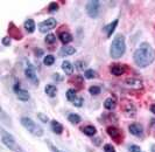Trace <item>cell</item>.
I'll return each instance as SVG.
<instances>
[{"instance_id":"1","label":"cell","mask_w":155,"mask_h":152,"mask_svg":"<svg viewBox=\"0 0 155 152\" xmlns=\"http://www.w3.org/2000/svg\"><path fill=\"white\" fill-rule=\"evenodd\" d=\"M133 60L134 63L140 67V68H146L149 64L153 63L155 60V50L152 46L143 42L135 49V52L133 54Z\"/></svg>"},{"instance_id":"2","label":"cell","mask_w":155,"mask_h":152,"mask_svg":"<svg viewBox=\"0 0 155 152\" xmlns=\"http://www.w3.org/2000/svg\"><path fill=\"white\" fill-rule=\"evenodd\" d=\"M126 50V43H125V36L123 34H118L113 39L111 47H110V55L112 59H120L125 54Z\"/></svg>"},{"instance_id":"3","label":"cell","mask_w":155,"mask_h":152,"mask_svg":"<svg viewBox=\"0 0 155 152\" xmlns=\"http://www.w3.org/2000/svg\"><path fill=\"white\" fill-rule=\"evenodd\" d=\"M0 132H1V142L4 143L5 146H7L9 150H12L14 152H25L22 147L15 142L14 137L12 135H9L7 131H5V129L1 128Z\"/></svg>"},{"instance_id":"4","label":"cell","mask_w":155,"mask_h":152,"mask_svg":"<svg viewBox=\"0 0 155 152\" xmlns=\"http://www.w3.org/2000/svg\"><path fill=\"white\" fill-rule=\"evenodd\" d=\"M21 124L23 125V128L26 130H28L33 136H43V129L40 126L39 124H36L31 118H29V117H22L21 118Z\"/></svg>"},{"instance_id":"5","label":"cell","mask_w":155,"mask_h":152,"mask_svg":"<svg viewBox=\"0 0 155 152\" xmlns=\"http://www.w3.org/2000/svg\"><path fill=\"white\" fill-rule=\"evenodd\" d=\"M99 8H101V1H98V0L87 1L85 6L86 13L90 18H97L99 14Z\"/></svg>"},{"instance_id":"6","label":"cell","mask_w":155,"mask_h":152,"mask_svg":"<svg viewBox=\"0 0 155 152\" xmlns=\"http://www.w3.org/2000/svg\"><path fill=\"white\" fill-rule=\"evenodd\" d=\"M56 27V20L54 18H49L39 25V29L41 33H46L47 30H50Z\"/></svg>"},{"instance_id":"7","label":"cell","mask_w":155,"mask_h":152,"mask_svg":"<svg viewBox=\"0 0 155 152\" xmlns=\"http://www.w3.org/2000/svg\"><path fill=\"white\" fill-rule=\"evenodd\" d=\"M25 75L26 77L31 81V83L34 84H39V78L36 76V73H35V68L31 66V64H28L26 69H25Z\"/></svg>"},{"instance_id":"8","label":"cell","mask_w":155,"mask_h":152,"mask_svg":"<svg viewBox=\"0 0 155 152\" xmlns=\"http://www.w3.org/2000/svg\"><path fill=\"white\" fill-rule=\"evenodd\" d=\"M14 91H15L16 94V97L20 99V101H23V102H27L28 99L31 98V95H29V92L27 90H23L20 88V85L19 83H16L14 85Z\"/></svg>"},{"instance_id":"9","label":"cell","mask_w":155,"mask_h":152,"mask_svg":"<svg viewBox=\"0 0 155 152\" xmlns=\"http://www.w3.org/2000/svg\"><path fill=\"white\" fill-rule=\"evenodd\" d=\"M106 131H107L109 136L111 137L114 142H117V143H120V142H121L123 136H121V132H120V130L119 129H117V128H114V126H109V128L106 129Z\"/></svg>"},{"instance_id":"10","label":"cell","mask_w":155,"mask_h":152,"mask_svg":"<svg viewBox=\"0 0 155 152\" xmlns=\"http://www.w3.org/2000/svg\"><path fill=\"white\" fill-rule=\"evenodd\" d=\"M128 130H130V132L132 133L133 136L135 137H142V135H143V126L141 124H139V123H132V124H130Z\"/></svg>"},{"instance_id":"11","label":"cell","mask_w":155,"mask_h":152,"mask_svg":"<svg viewBox=\"0 0 155 152\" xmlns=\"http://www.w3.org/2000/svg\"><path fill=\"white\" fill-rule=\"evenodd\" d=\"M8 34H9V38H13L15 40H21L22 39V34H21L20 29L13 22H11L8 26Z\"/></svg>"},{"instance_id":"12","label":"cell","mask_w":155,"mask_h":152,"mask_svg":"<svg viewBox=\"0 0 155 152\" xmlns=\"http://www.w3.org/2000/svg\"><path fill=\"white\" fill-rule=\"evenodd\" d=\"M124 112L126 114V116L128 117H135V114H137V110H135V106L133 105V103L131 102H125V105L123 108Z\"/></svg>"},{"instance_id":"13","label":"cell","mask_w":155,"mask_h":152,"mask_svg":"<svg viewBox=\"0 0 155 152\" xmlns=\"http://www.w3.org/2000/svg\"><path fill=\"white\" fill-rule=\"evenodd\" d=\"M118 19H116V20H113L111 23H109V25H106L105 27H104V32L106 33V36L107 38H111L112 36V33L114 32V29H116L117 25H118Z\"/></svg>"},{"instance_id":"14","label":"cell","mask_w":155,"mask_h":152,"mask_svg":"<svg viewBox=\"0 0 155 152\" xmlns=\"http://www.w3.org/2000/svg\"><path fill=\"white\" fill-rule=\"evenodd\" d=\"M125 83L132 88H142V81H140L139 78H126Z\"/></svg>"},{"instance_id":"15","label":"cell","mask_w":155,"mask_h":152,"mask_svg":"<svg viewBox=\"0 0 155 152\" xmlns=\"http://www.w3.org/2000/svg\"><path fill=\"white\" fill-rule=\"evenodd\" d=\"M111 74L114 76H121L125 73V68L120 64H116V66H111Z\"/></svg>"},{"instance_id":"16","label":"cell","mask_w":155,"mask_h":152,"mask_svg":"<svg viewBox=\"0 0 155 152\" xmlns=\"http://www.w3.org/2000/svg\"><path fill=\"white\" fill-rule=\"evenodd\" d=\"M75 53H76V49L74 47H70V46H64L60 50V54L62 56H69V55H74Z\"/></svg>"},{"instance_id":"17","label":"cell","mask_w":155,"mask_h":152,"mask_svg":"<svg viewBox=\"0 0 155 152\" xmlns=\"http://www.w3.org/2000/svg\"><path fill=\"white\" fill-rule=\"evenodd\" d=\"M25 29L27 30L28 33H34V30H35V27H36V25L34 22V20L33 19H27L26 21H25Z\"/></svg>"},{"instance_id":"18","label":"cell","mask_w":155,"mask_h":152,"mask_svg":"<svg viewBox=\"0 0 155 152\" xmlns=\"http://www.w3.org/2000/svg\"><path fill=\"white\" fill-rule=\"evenodd\" d=\"M62 69L67 75H71L74 73V66L70 63L69 61H63L62 62Z\"/></svg>"},{"instance_id":"19","label":"cell","mask_w":155,"mask_h":152,"mask_svg":"<svg viewBox=\"0 0 155 152\" xmlns=\"http://www.w3.org/2000/svg\"><path fill=\"white\" fill-rule=\"evenodd\" d=\"M45 92H46L49 97H55L56 94H57V88L55 85H53V84H48V85H46V88H45Z\"/></svg>"},{"instance_id":"20","label":"cell","mask_w":155,"mask_h":152,"mask_svg":"<svg viewBox=\"0 0 155 152\" xmlns=\"http://www.w3.org/2000/svg\"><path fill=\"white\" fill-rule=\"evenodd\" d=\"M116 98H113V97H109V98L105 99V102H104V106H105L106 110H113L116 108Z\"/></svg>"},{"instance_id":"21","label":"cell","mask_w":155,"mask_h":152,"mask_svg":"<svg viewBox=\"0 0 155 152\" xmlns=\"http://www.w3.org/2000/svg\"><path fill=\"white\" fill-rule=\"evenodd\" d=\"M60 40L62 41V43L67 45V43L72 41V35L69 32H62V33H60Z\"/></svg>"},{"instance_id":"22","label":"cell","mask_w":155,"mask_h":152,"mask_svg":"<svg viewBox=\"0 0 155 152\" xmlns=\"http://www.w3.org/2000/svg\"><path fill=\"white\" fill-rule=\"evenodd\" d=\"M51 129L56 135H61L63 132V125L57 121H51Z\"/></svg>"},{"instance_id":"23","label":"cell","mask_w":155,"mask_h":152,"mask_svg":"<svg viewBox=\"0 0 155 152\" xmlns=\"http://www.w3.org/2000/svg\"><path fill=\"white\" fill-rule=\"evenodd\" d=\"M82 131L85 133L86 136H90V137L94 136V135L97 133V129H96L93 125H86V126H84V128L82 129Z\"/></svg>"},{"instance_id":"24","label":"cell","mask_w":155,"mask_h":152,"mask_svg":"<svg viewBox=\"0 0 155 152\" xmlns=\"http://www.w3.org/2000/svg\"><path fill=\"white\" fill-rule=\"evenodd\" d=\"M68 119H69V122L71 124H78V123H81V121H82L81 116L77 114H70L68 116Z\"/></svg>"},{"instance_id":"25","label":"cell","mask_w":155,"mask_h":152,"mask_svg":"<svg viewBox=\"0 0 155 152\" xmlns=\"http://www.w3.org/2000/svg\"><path fill=\"white\" fill-rule=\"evenodd\" d=\"M76 90L75 89H69V90L67 91V99L70 101V102H74L75 99H76Z\"/></svg>"},{"instance_id":"26","label":"cell","mask_w":155,"mask_h":152,"mask_svg":"<svg viewBox=\"0 0 155 152\" xmlns=\"http://www.w3.org/2000/svg\"><path fill=\"white\" fill-rule=\"evenodd\" d=\"M84 76L87 80H91V78H96L97 77V73L93 69H86L85 73H84Z\"/></svg>"},{"instance_id":"27","label":"cell","mask_w":155,"mask_h":152,"mask_svg":"<svg viewBox=\"0 0 155 152\" xmlns=\"http://www.w3.org/2000/svg\"><path fill=\"white\" fill-rule=\"evenodd\" d=\"M101 87H98V85H92V87H90L89 88V92L91 94V95H93V96H96V95H99L101 94Z\"/></svg>"},{"instance_id":"28","label":"cell","mask_w":155,"mask_h":152,"mask_svg":"<svg viewBox=\"0 0 155 152\" xmlns=\"http://www.w3.org/2000/svg\"><path fill=\"white\" fill-rule=\"evenodd\" d=\"M54 62H55V57L53 55H47V56H45V59H43V63L46 66H51V64H54Z\"/></svg>"},{"instance_id":"29","label":"cell","mask_w":155,"mask_h":152,"mask_svg":"<svg viewBox=\"0 0 155 152\" xmlns=\"http://www.w3.org/2000/svg\"><path fill=\"white\" fill-rule=\"evenodd\" d=\"M45 40H46V43H48V45H53V43L56 42V36H55L54 34H48Z\"/></svg>"},{"instance_id":"30","label":"cell","mask_w":155,"mask_h":152,"mask_svg":"<svg viewBox=\"0 0 155 152\" xmlns=\"http://www.w3.org/2000/svg\"><path fill=\"white\" fill-rule=\"evenodd\" d=\"M57 9H58V5H57V2H51V4L49 5V7H48L49 13H55Z\"/></svg>"},{"instance_id":"31","label":"cell","mask_w":155,"mask_h":152,"mask_svg":"<svg viewBox=\"0 0 155 152\" xmlns=\"http://www.w3.org/2000/svg\"><path fill=\"white\" fill-rule=\"evenodd\" d=\"M83 102H84V101H83V98H82V97H78V96H77V97H76V99H75L72 103H74V105H75V106L81 108V106L83 105Z\"/></svg>"},{"instance_id":"32","label":"cell","mask_w":155,"mask_h":152,"mask_svg":"<svg viewBox=\"0 0 155 152\" xmlns=\"http://www.w3.org/2000/svg\"><path fill=\"white\" fill-rule=\"evenodd\" d=\"M104 152H116V149L112 144L104 145Z\"/></svg>"},{"instance_id":"33","label":"cell","mask_w":155,"mask_h":152,"mask_svg":"<svg viewBox=\"0 0 155 152\" xmlns=\"http://www.w3.org/2000/svg\"><path fill=\"white\" fill-rule=\"evenodd\" d=\"M38 117H39V119L41 122H43V123H47V122L49 121V118L47 117V115L42 114V112H40V114H38Z\"/></svg>"},{"instance_id":"34","label":"cell","mask_w":155,"mask_h":152,"mask_svg":"<svg viewBox=\"0 0 155 152\" xmlns=\"http://www.w3.org/2000/svg\"><path fill=\"white\" fill-rule=\"evenodd\" d=\"M128 152H141V149L138 145H131L128 149Z\"/></svg>"},{"instance_id":"35","label":"cell","mask_w":155,"mask_h":152,"mask_svg":"<svg viewBox=\"0 0 155 152\" xmlns=\"http://www.w3.org/2000/svg\"><path fill=\"white\" fill-rule=\"evenodd\" d=\"M11 39L9 36H5V38L2 39V45L4 46H9L11 45Z\"/></svg>"},{"instance_id":"36","label":"cell","mask_w":155,"mask_h":152,"mask_svg":"<svg viewBox=\"0 0 155 152\" xmlns=\"http://www.w3.org/2000/svg\"><path fill=\"white\" fill-rule=\"evenodd\" d=\"M76 66H78V67H79V70H82V69H84V64H83V63H82V62H77V63H76Z\"/></svg>"},{"instance_id":"37","label":"cell","mask_w":155,"mask_h":152,"mask_svg":"<svg viewBox=\"0 0 155 152\" xmlns=\"http://www.w3.org/2000/svg\"><path fill=\"white\" fill-rule=\"evenodd\" d=\"M54 80H57V81H62V78H61V76L58 75V74H54Z\"/></svg>"},{"instance_id":"38","label":"cell","mask_w":155,"mask_h":152,"mask_svg":"<svg viewBox=\"0 0 155 152\" xmlns=\"http://www.w3.org/2000/svg\"><path fill=\"white\" fill-rule=\"evenodd\" d=\"M49 146H50V149H51V150H53V151H54V152H61V151H60V150H58V149H56V147H55L54 145L49 144Z\"/></svg>"},{"instance_id":"39","label":"cell","mask_w":155,"mask_h":152,"mask_svg":"<svg viewBox=\"0 0 155 152\" xmlns=\"http://www.w3.org/2000/svg\"><path fill=\"white\" fill-rule=\"evenodd\" d=\"M150 111H152L153 114H155V104H152V105H150Z\"/></svg>"},{"instance_id":"40","label":"cell","mask_w":155,"mask_h":152,"mask_svg":"<svg viewBox=\"0 0 155 152\" xmlns=\"http://www.w3.org/2000/svg\"><path fill=\"white\" fill-rule=\"evenodd\" d=\"M150 150H152V152H155V144L152 145V147H150Z\"/></svg>"}]
</instances>
